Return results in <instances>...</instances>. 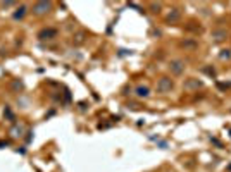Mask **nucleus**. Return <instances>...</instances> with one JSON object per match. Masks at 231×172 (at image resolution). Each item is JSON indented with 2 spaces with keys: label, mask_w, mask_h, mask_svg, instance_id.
I'll list each match as a JSON object with an SVG mask.
<instances>
[{
  "label": "nucleus",
  "mask_w": 231,
  "mask_h": 172,
  "mask_svg": "<svg viewBox=\"0 0 231 172\" xmlns=\"http://www.w3.org/2000/svg\"><path fill=\"white\" fill-rule=\"evenodd\" d=\"M172 81L171 78H161V79L157 81V93H167V91H171L172 90Z\"/></svg>",
  "instance_id": "f257e3e1"
},
{
  "label": "nucleus",
  "mask_w": 231,
  "mask_h": 172,
  "mask_svg": "<svg viewBox=\"0 0 231 172\" xmlns=\"http://www.w3.org/2000/svg\"><path fill=\"white\" fill-rule=\"evenodd\" d=\"M50 7H52L50 2H38V4H35V7H33V12L38 14V16H42V14L50 11Z\"/></svg>",
  "instance_id": "f03ea898"
},
{
  "label": "nucleus",
  "mask_w": 231,
  "mask_h": 172,
  "mask_svg": "<svg viewBox=\"0 0 231 172\" xmlns=\"http://www.w3.org/2000/svg\"><path fill=\"white\" fill-rule=\"evenodd\" d=\"M169 69H171L172 74H181L183 71H185V62H183V60H179V59L172 60L171 64H169Z\"/></svg>",
  "instance_id": "7ed1b4c3"
},
{
  "label": "nucleus",
  "mask_w": 231,
  "mask_h": 172,
  "mask_svg": "<svg viewBox=\"0 0 231 172\" xmlns=\"http://www.w3.org/2000/svg\"><path fill=\"white\" fill-rule=\"evenodd\" d=\"M55 36H57V29H54V28H47V29H42V31L38 33V38L40 40H52Z\"/></svg>",
  "instance_id": "20e7f679"
},
{
  "label": "nucleus",
  "mask_w": 231,
  "mask_h": 172,
  "mask_svg": "<svg viewBox=\"0 0 231 172\" xmlns=\"http://www.w3.org/2000/svg\"><path fill=\"white\" fill-rule=\"evenodd\" d=\"M199 88H202V81L193 79V78L185 81V90H199Z\"/></svg>",
  "instance_id": "39448f33"
},
{
  "label": "nucleus",
  "mask_w": 231,
  "mask_h": 172,
  "mask_svg": "<svg viewBox=\"0 0 231 172\" xmlns=\"http://www.w3.org/2000/svg\"><path fill=\"white\" fill-rule=\"evenodd\" d=\"M134 93H136V97L138 98H147L148 95H150V90H148V86H136V90H134Z\"/></svg>",
  "instance_id": "423d86ee"
},
{
  "label": "nucleus",
  "mask_w": 231,
  "mask_h": 172,
  "mask_svg": "<svg viewBox=\"0 0 231 172\" xmlns=\"http://www.w3.org/2000/svg\"><path fill=\"white\" fill-rule=\"evenodd\" d=\"M226 36H228L226 29H214V31H212V38H214V41H223V40H226Z\"/></svg>",
  "instance_id": "0eeeda50"
},
{
  "label": "nucleus",
  "mask_w": 231,
  "mask_h": 172,
  "mask_svg": "<svg viewBox=\"0 0 231 172\" xmlns=\"http://www.w3.org/2000/svg\"><path fill=\"white\" fill-rule=\"evenodd\" d=\"M176 19H179V11H178V9H172V12L167 16V21L172 22V21H176Z\"/></svg>",
  "instance_id": "6e6552de"
},
{
  "label": "nucleus",
  "mask_w": 231,
  "mask_h": 172,
  "mask_svg": "<svg viewBox=\"0 0 231 172\" xmlns=\"http://www.w3.org/2000/svg\"><path fill=\"white\" fill-rule=\"evenodd\" d=\"M24 12H26V7L22 5V7H21V9H19V11H17V12H16V14H14V19H21V17H22V16H24Z\"/></svg>",
  "instance_id": "1a4fd4ad"
},
{
  "label": "nucleus",
  "mask_w": 231,
  "mask_h": 172,
  "mask_svg": "<svg viewBox=\"0 0 231 172\" xmlns=\"http://www.w3.org/2000/svg\"><path fill=\"white\" fill-rule=\"evenodd\" d=\"M21 133H22V127H17V126H16V127H14V129L11 131V134L14 136V138H17V136H22Z\"/></svg>",
  "instance_id": "9d476101"
},
{
  "label": "nucleus",
  "mask_w": 231,
  "mask_h": 172,
  "mask_svg": "<svg viewBox=\"0 0 231 172\" xmlns=\"http://www.w3.org/2000/svg\"><path fill=\"white\" fill-rule=\"evenodd\" d=\"M74 38H76L74 43H83V40H85V33H78Z\"/></svg>",
  "instance_id": "9b49d317"
},
{
  "label": "nucleus",
  "mask_w": 231,
  "mask_h": 172,
  "mask_svg": "<svg viewBox=\"0 0 231 172\" xmlns=\"http://www.w3.org/2000/svg\"><path fill=\"white\" fill-rule=\"evenodd\" d=\"M221 59H229L231 54H229V50H221V55H219Z\"/></svg>",
  "instance_id": "f8f14e48"
},
{
  "label": "nucleus",
  "mask_w": 231,
  "mask_h": 172,
  "mask_svg": "<svg viewBox=\"0 0 231 172\" xmlns=\"http://www.w3.org/2000/svg\"><path fill=\"white\" fill-rule=\"evenodd\" d=\"M5 115H7L9 119H14V115H12V112L9 110V108H5Z\"/></svg>",
  "instance_id": "ddd939ff"
},
{
  "label": "nucleus",
  "mask_w": 231,
  "mask_h": 172,
  "mask_svg": "<svg viewBox=\"0 0 231 172\" xmlns=\"http://www.w3.org/2000/svg\"><path fill=\"white\" fill-rule=\"evenodd\" d=\"M152 9H154V12H159V9H161V5H155V4H152Z\"/></svg>",
  "instance_id": "4468645a"
},
{
  "label": "nucleus",
  "mask_w": 231,
  "mask_h": 172,
  "mask_svg": "<svg viewBox=\"0 0 231 172\" xmlns=\"http://www.w3.org/2000/svg\"><path fill=\"white\" fill-rule=\"evenodd\" d=\"M14 88H19V90H21V88H22V83H17V81H16V83H14Z\"/></svg>",
  "instance_id": "2eb2a0df"
}]
</instances>
